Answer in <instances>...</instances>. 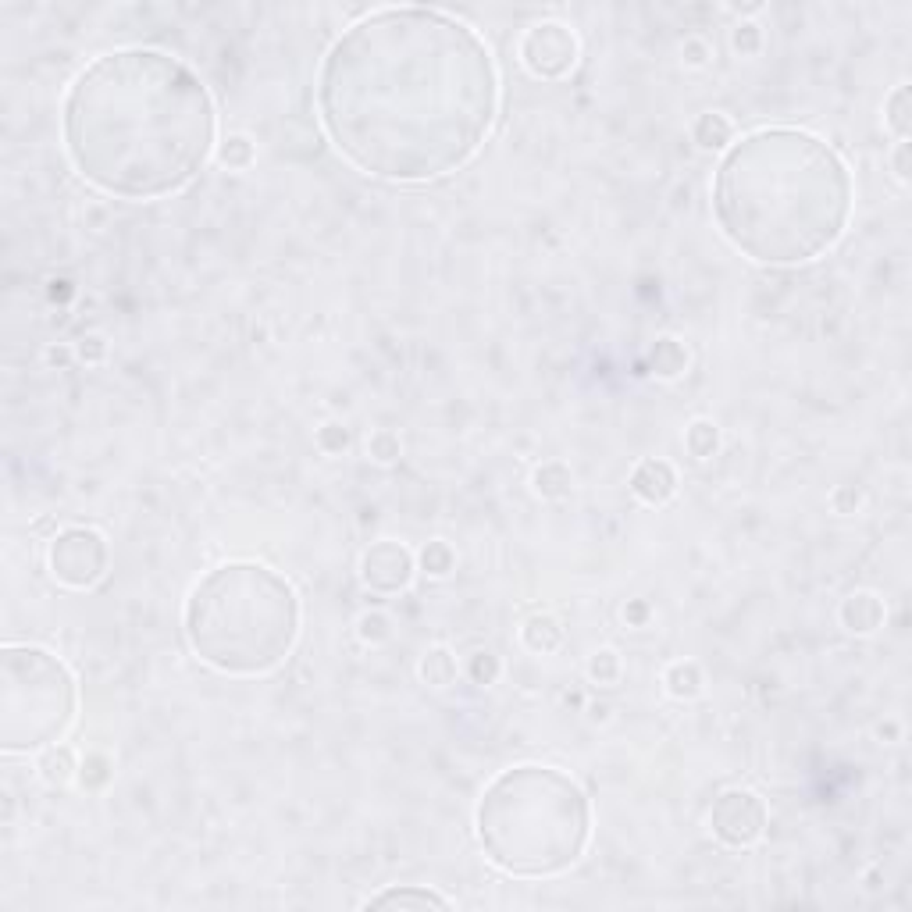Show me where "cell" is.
Returning <instances> with one entry per match:
<instances>
[{
	"mask_svg": "<svg viewBox=\"0 0 912 912\" xmlns=\"http://www.w3.org/2000/svg\"><path fill=\"white\" fill-rule=\"evenodd\" d=\"M499 72L471 25L432 8H382L328 47L321 129L346 164L385 182L460 171L492 132Z\"/></svg>",
	"mask_w": 912,
	"mask_h": 912,
	"instance_id": "1",
	"label": "cell"
},
{
	"mask_svg": "<svg viewBox=\"0 0 912 912\" xmlns=\"http://www.w3.org/2000/svg\"><path fill=\"white\" fill-rule=\"evenodd\" d=\"M68 161L118 200L182 193L218 143V111L200 75L154 47L93 57L61 104Z\"/></svg>",
	"mask_w": 912,
	"mask_h": 912,
	"instance_id": "2",
	"label": "cell"
},
{
	"mask_svg": "<svg viewBox=\"0 0 912 912\" xmlns=\"http://www.w3.org/2000/svg\"><path fill=\"white\" fill-rule=\"evenodd\" d=\"M845 157L806 129L770 125L745 132L720 157L713 218L724 239L756 264L816 261L845 236L852 218Z\"/></svg>",
	"mask_w": 912,
	"mask_h": 912,
	"instance_id": "3",
	"label": "cell"
},
{
	"mask_svg": "<svg viewBox=\"0 0 912 912\" xmlns=\"http://www.w3.org/2000/svg\"><path fill=\"white\" fill-rule=\"evenodd\" d=\"M300 617V595L278 570L232 560L196 581L182 624L200 663L228 677H261L293 656Z\"/></svg>",
	"mask_w": 912,
	"mask_h": 912,
	"instance_id": "4",
	"label": "cell"
},
{
	"mask_svg": "<svg viewBox=\"0 0 912 912\" xmlns=\"http://www.w3.org/2000/svg\"><path fill=\"white\" fill-rule=\"evenodd\" d=\"M474 831L489 863L510 877H556L585 855L592 806L570 774L521 763L492 777L481 791Z\"/></svg>",
	"mask_w": 912,
	"mask_h": 912,
	"instance_id": "5",
	"label": "cell"
},
{
	"mask_svg": "<svg viewBox=\"0 0 912 912\" xmlns=\"http://www.w3.org/2000/svg\"><path fill=\"white\" fill-rule=\"evenodd\" d=\"M79 709V688L61 656L40 645L0 652V749L8 756L50 749L65 738Z\"/></svg>",
	"mask_w": 912,
	"mask_h": 912,
	"instance_id": "6",
	"label": "cell"
},
{
	"mask_svg": "<svg viewBox=\"0 0 912 912\" xmlns=\"http://www.w3.org/2000/svg\"><path fill=\"white\" fill-rule=\"evenodd\" d=\"M50 574L54 581H61L65 588H93L107 578V567H111V546L97 528H86V524H75L65 528L61 535H54L50 542Z\"/></svg>",
	"mask_w": 912,
	"mask_h": 912,
	"instance_id": "7",
	"label": "cell"
},
{
	"mask_svg": "<svg viewBox=\"0 0 912 912\" xmlns=\"http://www.w3.org/2000/svg\"><path fill=\"white\" fill-rule=\"evenodd\" d=\"M766 823H770V813H766V802L756 795V791H745V788H731L713 802L709 809V827L724 841L727 848H752L763 841L766 834Z\"/></svg>",
	"mask_w": 912,
	"mask_h": 912,
	"instance_id": "8",
	"label": "cell"
},
{
	"mask_svg": "<svg viewBox=\"0 0 912 912\" xmlns=\"http://www.w3.org/2000/svg\"><path fill=\"white\" fill-rule=\"evenodd\" d=\"M521 61L535 79H563L578 65V36L560 22H538L521 36Z\"/></svg>",
	"mask_w": 912,
	"mask_h": 912,
	"instance_id": "9",
	"label": "cell"
},
{
	"mask_svg": "<svg viewBox=\"0 0 912 912\" xmlns=\"http://www.w3.org/2000/svg\"><path fill=\"white\" fill-rule=\"evenodd\" d=\"M360 578L371 592H403L414 578V556H410L407 546H399L392 538H382L375 546L367 549L364 560H360Z\"/></svg>",
	"mask_w": 912,
	"mask_h": 912,
	"instance_id": "10",
	"label": "cell"
},
{
	"mask_svg": "<svg viewBox=\"0 0 912 912\" xmlns=\"http://www.w3.org/2000/svg\"><path fill=\"white\" fill-rule=\"evenodd\" d=\"M631 492H635L642 503L649 506H663L674 499L677 492V474L667 460H642L631 474Z\"/></svg>",
	"mask_w": 912,
	"mask_h": 912,
	"instance_id": "11",
	"label": "cell"
},
{
	"mask_svg": "<svg viewBox=\"0 0 912 912\" xmlns=\"http://www.w3.org/2000/svg\"><path fill=\"white\" fill-rule=\"evenodd\" d=\"M841 624L852 631V635H873L880 624H884V603H880L873 592H852L841 603Z\"/></svg>",
	"mask_w": 912,
	"mask_h": 912,
	"instance_id": "12",
	"label": "cell"
},
{
	"mask_svg": "<svg viewBox=\"0 0 912 912\" xmlns=\"http://www.w3.org/2000/svg\"><path fill=\"white\" fill-rule=\"evenodd\" d=\"M364 905L367 909H382V905H399V909H428V905H435V909H449L453 902L428 888H389L382 895H371Z\"/></svg>",
	"mask_w": 912,
	"mask_h": 912,
	"instance_id": "13",
	"label": "cell"
},
{
	"mask_svg": "<svg viewBox=\"0 0 912 912\" xmlns=\"http://www.w3.org/2000/svg\"><path fill=\"white\" fill-rule=\"evenodd\" d=\"M692 136H695V143H699L702 150H720V147H731L734 125H731V118H727V114L706 111V114H699V118H695Z\"/></svg>",
	"mask_w": 912,
	"mask_h": 912,
	"instance_id": "14",
	"label": "cell"
},
{
	"mask_svg": "<svg viewBox=\"0 0 912 912\" xmlns=\"http://www.w3.org/2000/svg\"><path fill=\"white\" fill-rule=\"evenodd\" d=\"M560 642H563V627L553 617H546V613H538V617H531L524 624V645L531 652H553L560 649Z\"/></svg>",
	"mask_w": 912,
	"mask_h": 912,
	"instance_id": "15",
	"label": "cell"
},
{
	"mask_svg": "<svg viewBox=\"0 0 912 912\" xmlns=\"http://www.w3.org/2000/svg\"><path fill=\"white\" fill-rule=\"evenodd\" d=\"M688 367V350L677 339H660L652 350V371L660 378H677Z\"/></svg>",
	"mask_w": 912,
	"mask_h": 912,
	"instance_id": "16",
	"label": "cell"
},
{
	"mask_svg": "<svg viewBox=\"0 0 912 912\" xmlns=\"http://www.w3.org/2000/svg\"><path fill=\"white\" fill-rule=\"evenodd\" d=\"M421 677L432 688H446V684H453L456 681V660L449 656V649H432V652H424V660H421Z\"/></svg>",
	"mask_w": 912,
	"mask_h": 912,
	"instance_id": "17",
	"label": "cell"
},
{
	"mask_svg": "<svg viewBox=\"0 0 912 912\" xmlns=\"http://www.w3.org/2000/svg\"><path fill=\"white\" fill-rule=\"evenodd\" d=\"M667 688L670 695H677V699H692V695H699L702 688V674L695 663H674V667L667 670Z\"/></svg>",
	"mask_w": 912,
	"mask_h": 912,
	"instance_id": "18",
	"label": "cell"
},
{
	"mask_svg": "<svg viewBox=\"0 0 912 912\" xmlns=\"http://www.w3.org/2000/svg\"><path fill=\"white\" fill-rule=\"evenodd\" d=\"M717 424L713 421H695L692 428H688V435H684V446H688V453L699 456V460H706V456L717 453Z\"/></svg>",
	"mask_w": 912,
	"mask_h": 912,
	"instance_id": "19",
	"label": "cell"
},
{
	"mask_svg": "<svg viewBox=\"0 0 912 912\" xmlns=\"http://www.w3.org/2000/svg\"><path fill=\"white\" fill-rule=\"evenodd\" d=\"M75 774V756L72 749H50L47 756H43V777H47L50 784H68Z\"/></svg>",
	"mask_w": 912,
	"mask_h": 912,
	"instance_id": "20",
	"label": "cell"
},
{
	"mask_svg": "<svg viewBox=\"0 0 912 912\" xmlns=\"http://www.w3.org/2000/svg\"><path fill=\"white\" fill-rule=\"evenodd\" d=\"M535 489L542 492V496H563V492L570 489V474L563 464H546L542 471L535 474Z\"/></svg>",
	"mask_w": 912,
	"mask_h": 912,
	"instance_id": "21",
	"label": "cell"
},
{
	"mask_svg": "<svg viewBox=\"0 0 912 912\" xmlns=\"http://www.w3.org/2000/svg\"><path fill=\"white\" fill-rule=\"evenodd\" d=\"M905 107H909V86H898V90L888 97V125L898 139L909 136V111H905Z\"/></svg>",
	"mask_w": 912,
	"mask_h": 912,
	"instance_id": "22",
	"label": "cell"
},
{
	"mask_svg": "<svg viewBox=\"0 0 912 912\" xmlns=\"http://www.w3.org/2000/svg\"><path fill=\"white\" fill-rule=\"evenodd\" d=\"M421 563L432 578H446L449 570H453V549L446 542H428V549L421 553Z\"/></svg>",
	"mask_w": 912,
	"mask_h": 912,
	"instance_id": "23",
	"label": "cell"
},
{
	"mask_svg": "<svg viewBox=\"0 0 912 912\" xmlns=\"http://www.w3.org/2000/svg\"><path fill=\"white\" fill-rule=\"evenodd\" d=\"M588 674H592V681H599V684L617 681V677H620V660H617V652H595L592 663H588Z\"/></svg>",
	"mask_w": 912,
	"mask_h": 912,
	"instance_id": "24",
	"label": "cell"
},
{
	"mask_svg": "<svg viewBox=\"0 0 912 912\" xmlns=\"http://www.w3.org/2000/svg\"><path fill=\"white\" fill-rule=\"evenodd\" d=\"M250 157H253V150H250V139H246V136H232V139H225V150H221V161H225L228 168H246V164H250Z\"/></svg>",
	"mask_w": 912,
	"mask_h": 912,
	"instance_id": "25",
	"label": "cell"
},
{
	"mask_svg": "<svg viewBox=\"0 0 912 912\" xmlns=\"http://www.w3.org/2000/svg\"><path fill=\"white\" fill-rule=\"evenodd\" d=\"M367 453L375 456V460H382V464H389V460L399 456V439L392 432H378L375 439H371V446H367Z\"/></svg>",
	"mask_w": 912,
	"mask_h": 912,
	"instance_id": "26",
	"label": "cell"
},
{
	"mask_svg": "<svg viewBox=\"0 0 912 912\" xmlns=\"http://www.w3.org/2000/svg\"><path fill=\"white\" fill-rule=\"evenodd\" d=\"M360 635H364L367 642H378V638H389V620H385L382 613H367V617L360 620Z\"/></svg>",
	"mask_w": 912,
	"mask_h": 912,
	"instance_id": "27",
	"label": "cell"
},
{
	"mask_svg": "<svg viewBox=\"0 0 912 912\" xmlns=\"http://www.w3.org/2000/svg\"><path fill=\"white\" fill-rule=\"evenodd\" d=\"M891 161H895V175H898V179H902V182L909 179V139H898V150H895V157H891Z\"/></svg>",
	"mask_w": 912,
	"mask_h": 912,
	"instance_id": "28",
	"label": "cell"
}]
</instances>
